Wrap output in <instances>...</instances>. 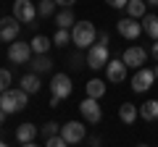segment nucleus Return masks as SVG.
<instances>
[{
	"instance_id": "f257e3e1",
	"label": "nucleus",
	"mask_w": 158,
	"mask_h": 147,
	"mask_svg": "<svg viewBox=\"0 0 158 147\" xmlns=\"http://www.w3.org/2000/svg\"><path fill=\"white\" fill-rule=\"evenodd\" d=\"M71 42L79 47V50H87L90 45L98 42V29L92 21H77L71 26Z\"/></svg>"
},
{
	"instance_id": "f03ea898",
	"label": "nucleus",
	"mask_w": 158,
	"mask_h": 147,
	"mask_svg": "<svg viewBox=\"0 0 158 147\" xmlns=\"http://www.w3.org/2000/svg\"><path fill=\"white\" fill-rule=\"evenodd\" d=\"M27 102H29V92L27 89H6V92H0V108H3L8 116L24 110Z\"/></svg>"
},
{
	"instance_id": "7ed1b4c3",
	"label": "nucleus",
	"mask_w": 158,
	"mask_h": 147,
	"mask_svg": "<svg viewBox=\"0 0 158 147\" xmlns=\"http://www.w3.org/2000/svg\"><path fill=\"white\" fill-rule=\"evenodd\" d=\"M108 61H111V55H108V45L95 42V45L87 47V66H90V71H100V68H106Z\"/></svg>"
},
{
	"instance_id": "20e7f679",
	"label": "nucleus",
	"mask_w": 158,
	"mask_h": 147,
	"mask_svg": "<svg viewBox=\"0 0 158 147\" xmlns=\"http://www.w3.org/2000/svg\"><path fill=\"white\" fill-rule=\"evenodd\" d=\"M13 16L21 24H27V26H34V18L40 13H37V6L32 0H13Z\"/></svg>"
},
{
	"instance_id": "39448f33",
	"label": "nucleus",
	"mask_w": 158,
	"mask_h": 147,
	"mask_svg": "<svg viewBox=\"0 0 158 147\" xmlns=\"http://www.w3.org/2000/svg\"><path fill=\"white\" fill-rule=\"evenodd\" d=\"M61 137L66 139V145H79V142L87 139V129L82 121H69L61 126Z\"/></svg>"
},
{
	"instance_id": "423d86ee",
	"label": "nucleus",
	"mask_w": 158,
	"mask_h": 147,
	"mask_svg": "<svg viewBox=\"0 0 158 147\" xmlns=\"http://www.w3.org/2000/svg\"><path fill=\"white\" fill-rule=\"evenodd\" d=\"M156 79H158V76H156V68L150 71V68L140 66V68L135 71V76H132V89H135V92H148Z\"/></svg>"
},
{
	"instance_id": "0eeeda50",
	"label": "nucleus",
	"mask_w": 158,
	"mask_h": 147,
	"mask_svg": "<svg viewBox=\"0 0 158 147\" xmlns=\"http://www.w3.org/2000/svg\"><path fill=\"white\" fill-rule=\"evenodd\" d=\"M79 113H82V118H85L87 124H100V118H103L100 102H98L95 97H85V100L79 102Z\"/></svg>"
},
{
	"instance_id": "6e6552de",
	"label": "nucleus",
	"mask_w": 158,
	"mask_h": 147,
	"mask_svg": "<svg viewBox=\"0 0 158 147\" xmlns=\"http://www.w3.org/2000/svg\"><path fill=\"white\" fill-rule=\"evenodd\" d=\"M32 45H27V42H19L13 40L11 45H8V61L16 63V66H21V63H29V58H32Z\"/></svg>"
},
{
	"instance_id": "1a4fd4ad",
	"label": "nucleus",
	"mask_w": 158,
	"mask_h": 147,
	"mask_svg": "<svg viewBox=\"0 0 158 147\" xmlns=\"http://www.w3.org/2000/svg\"><path fill=\"white\" fill-rule=\"evenodd\" d=\"M116 32L121 34L124 40H137V37L142 34V21L127 16V18H121V21H116Z\"/></svg>"
},
{
	"instance_id": "9d476101",
	"label": "nucleus",
	"mask_w": 158,
	"mask_h": 147,
	"mask_svg": "<svg viewBox=\"0 0 158 147\" xmlns=\"http://www.w3.org/2000/svg\"><path fill=\"white\" fill-rule=\"evenodd\" d=\"M71 79H69V74H53V79H50V95L61 97V100H66V97H71Z\"/></svg>"
},
{
	"instance_id": "9b49d317",
	"label": "nucleus",
	"mask_w": 158,
	"mask_h": 147,
	"mask_svg": "<svg viewBox=\"0 0 158 147\" xmlns=\"http://www.w3.org/2000/svg\"><path fill=\"white\" fill-rule=\"evenodd\" d=\"M21 32V21L16 16H3L0 18V42H13Z\"/></svg>"
},
{
	"instance_id": "f8f14e48",
	"label": "nucleus",
	"mask_w": 158,
	"mask_h": 147,
	"mask_svg": "<svg viewBox=\"0 0 158 147\" xmlns=\"http://www.w3.org/2000/svg\"><path fill=\"white\" fill-rule=\"evenodd\" d=\"M127 63L121 61V58H111V61L106 63V79L113 81V84H121V81H127Z\"/></svg>"
},
{
	"instance_id": "ddd939ff",
	"label": "nucleus",
	"mask_w": 158,
	"mask_h": 147,
	"mask_svg": "<svg viewBox=\"0 0 158 147\" xmlns=\"http://www.w3.org/2000/svg\"><path fill=\"white\" fill-rule=\"evenodd\" d=\"M121 61H124L127 66L140 68V66H145V61H148V50H142L140 45H132V47H127V50H124Z\"/></svg>"
},
{
	"instance_id": "4468645a",
	"label": "nucleus",
	"mask_w": 158,
	"mask_h": 147,
	"mask_svg": "<svg viewBox=\"0 0 158 147\" xmlns=\"http://www.w3.org/2000/svg\"><path fill=\"white\" fill-rule=\"evenodd\" d=\"M34 139H37V126L34 124H21L16 129V142L19 145H34Z\"/></svg>"
},
{
	"instance_id": "2eb2a0df",
	"label": "nucleus",
	"mask_w": 158,
	"mask_h": 147,
	"mask_svg": "<svg viewBox=\"0 0 158 147\" xmlns=\"http://www.w3.org/2000/svg\"><path fill=\"white\" fill-rule=\"evenodd\" d=\"M29 68H32L34 74H48L53 68V61H50V55L48 53H42V55H37L34 53L32 58H29Z\"/></svg>"
},
{
	"instance_id": "dca6fc26",
	"label": "nucleus",
	"mask_w": 158,
	"mask_h": 147,
	"mask_svg": "<svg viewBox=\"0 0 158 147\" xmlns=\"http://www.w3.org/2000/svg\"><path fill=\"white\" fill-rule=\"evenodd\" d=\"M40 87H42V81H40V74L29 71L21 76V89H27L29 95H34V92H40Z\"/></svg>"
},
{
	"instance_id": "f3484780",
	"label": "nucleus",
	"mask_w": 158,
	"mask_h": 147,
	"mask_svg": "<svg viewBox=\"0 0 158 147\" xmlns=\"http://www.w3.org/2000/svg\"><path fill=\"white\" fill-rule=\"evenodd\" d=\"M140 21H142V32H145L150 40H158V16H153V13H145Z\"/></svg>"
},
{
	"instance_id": "a211bd4d",
	"label": "nucleus",
	"mask_w": 158,
	"mask_h": 147,
	"mask_svg": "<svg viewBox=\"0 0 158 147\" xmlns=\"http://www.w3.org/2000/svg\"><path fill=\"white\" fill-rule=\"evenodd\" d=\"M74 24H77V18H74V11H71V8H61V11L56 13V26L71 29Z\"/></svg>"
},
{
	"instance_id": "6ab92c4d",
	"label": "nucleus",
	"mask_w": 158,
	"mask_h": 147,
	"mask_svg": "<svg viewBox=\"0 0 158 147\" xmlns=\"http://www.w3.org/2000/svg\"><path fill=\"white\" fill-rule=\"evenodd\" d=\"M137 116H140V110H137V105H132V102H124V105L118 108V118L124 121V124H135Z\"/></svg>"
},
{
	"instance_id": "aec40b11",
	"label": "nucleus",
	"mask_w": 158,
	"mask_h": 147,
	"mask_svg": "<svg viewBox=\"0 0 158 147\" xmlns=\"http://www.w3.org/2000/svg\"><path fill=\"white\" fill-rule=\"evenodd\" d=\"M29 45H32V53H37V55H42V53H48V50H50L53 40H48L45 34H34Z\"/></svg>"
},
{
	"instance_id": "412c9836",
	"label": "nucleus",
	"mask_w": 158,
	"mask_h": 147,
	"mask_svg": "<svg viewBox=\"0 0 158 147\" xmlns=\"http://www.w3.org/2000/svg\"><path fill=\"white\" fill-rule=\"evenodd\" d=\"M127 13L132 18H142L148 13V0H129L127 3Z\"/></svg>"
},
{
	"instance_id": "4be33fe9",
	"label": "nucleus",
	"mask_w": 158,
	"mask_h": 147,
	"mask_svg": "<svg viewBox=\"0 0 158 147\" xmlns=\"http://www.w3.org/2000/svg\"><path fill=\"white\" fill-rule=\"evenodd\" d=\"M85 89H87V97H95V100H100V97L106 95V81H103V79H90Z\"/></svg>"
},
{
	"instance_id": "5701e85b",
	"label": "nucleus",
	"mask_w": 158,
	"mask_h": 147,
	"mask_svg": "<svg viewBox=\"0 0 158 147\" xmlns=\"http://www.w3.org/2000/svg\"><path fill=\"white\" fill-rule=\"evenodd\" d=\"M140 116L145 121H156L158 118V100H148L140 105Z\"/></svg>"
},
{
	"instance_id": "b1692460",
	"label": "nucleus",
	"mask_w": 158,
	"mask_h": 147,
	"mask_svg": "<svg viewBox=\"0 0 158 147\" xmlns=\"http://www.w3.org/2000/svg\"><path fill=\"white\" fill-rule=\"evenodd\" d=\"M56 8H58V3H56V0H40V3H37V13H40L42 18L56 16Z\"/></svg>"
},
{
	"instance_id": "393cba45",
	"label": "nucleus",
	"mask_w": 158,
	"mask_h": 147,
	"mask_svg": "<svg viewBox=\"0 0 158 147\" xmlns=\"http://www.w3.org/2000/svg\"><path fill=\"white\" fill-rule=\"evenodd\" d=\"M69 42H71V32H69V29H61V26H58L56 37H53V45H56V47H66Z\"/></svg>"
},
{
	"instance_id": "a878e982",
	"label": "nucleus",
	"mask_w": 158,
	"mask_h": 147,
	"mask_svg": "<svg viewBox=\"0 0 158 147\" xmlns=\"http://www.w3.org/2000/svg\"><path fill=\"white\" fill-rule=\"evenodd\" d=\"M40 131H42V137H45V139H48V137H53V134H61V126H58L56 121H48V124L42 126V129H40Z\"/></svg>"
},
{
	"instance_id": "bb28decb",
	"label": "nucleus",
	"mask_w": 158,
	"mask_h": 147,
	"mask_svg": "<svg viewBox=\"0 0 158 147\" xmlns=\"http://www.w3.org/2000/svg\"><path fill=\"white\" fill-rule=\"evenodd\" d=\"M11 71H8V68H0V92H6L8 87H11Z\"/></svg>"
},
{
	"instance_id": "cd10ccee",
	"label": "nucleus",
	"mask_w": 158,
	"mask_h": 147,
	"mask_svg": "<svg viewBox=\"0 0 158 147\" xmlns=\"http://www.w3.org/2000/svg\"><path fill=\"white\" fill-rule=\"evenodd\" d=\"M82 66H87V55L82 58L79 53H74V55H71V71H79Z\"/></svg>"
},
{
	"instance_id": "c85d7f7f",
	"label": "nucleus",
	"mask_w": 158,
	"mask_h": 147,
	"mask_svg": "<svg viewBox=\"0 0 158 147\" xmlns=\"http://www.w3.org/2000/svg\"><path fill=\"white\" fill-rule=\"evenodd\" d=\"M45 145L48 147H63V145H66V139H63L61 134H53V137H48V139H45Z\"/></svg>"
},
{
	"instance_id": "c756f323",
	"label": "nucleus",
	"mask_w": 158,
	"mask_h": 147,
	"mask_svg": "<svg viewBox=\"0 0 158 147\" xmlns=\"http://www.w3.org/2000/svg\"><path fill=\"white\" fill-rule=\"evenodd\" d=\"M108 6L111 8H127V3H129V0H106Z\"/></svg>"
},
{
	"instance_id": "7c9ffc66",
	"label": "nucleus",
	"mask_w": 158,
	"mask_h": 147,
	"mask_svg": "<svg viewBox=\"0 0 158 147\" xmlns=\"http://www.w3.org/2000/svg\"><path fill=\"white\" fill-rule=\"evenodd\" d=\"M56 3H58V6H61V8H71L74 3H77V0H56Z\"/></svg>"
},
{
	"instance_id": "2f4dec72",
	"label": "nucleus",
	"mask_w": 158,
	"mask_h": 147,
	"mask_svg": "<svg viewBox=\"0 0 158 147\" xmlns=\"http://www.w3.org/2000/svg\"><path fill=\"white\" fill-rule=\"evenodd\" d=\"M98 42H103V45H108V32H98Z\"/></svg>"
},
{
	"instance_id": "473e14b6",
	"label": "nucleus",
	"mask_w": 158,
	"mask_h": 147,
	"mask_svg": "<svg viewBox=\"0 0 158 147\" xmlns=\"http://www.w3.org/2000/svg\"><path fill=\"white\" fill-rule=\"evenodd\" d=\"M150 55H153V58H156V61H158V40L153 42V47H150Z\"/></svg>"
},
{
	"instance_id": "72a5a7b5",
	"label": "nucleus",
	"mask_w": 158,
	"mask_h": 147,
	"mask_svg": "<svg viewBox=\"0 0 158 147\" xmlns=\"http://www.w3.org/2000/svg\"><path fill=\"white\" fill-rule=\"evenodd\" d=\"M58 102H61V97H56V95H50V105H53V108H58Z\"/></svg>"
},
{
	"instance_id": "f704fd0d",
	"label": "nucleus",
	"mask_w": 158,
	"mask_h": 147,
	"mask_svg": "<svg viewBox=\"0 0 158 147\" xmlns=\"http://www.w3.org/2000/svg\"><path fill=\"white\" fill-rule=\"evenodd\" d=\"M6 116H8V113H6V110H3V108H0V126L6 124Z\"/></svg>"
},
{
	"instance_id": "c9c22d12",
	"label": "nucleus",
	"mask_w": 158,
	"mask_h": 147,
	"mask_svg": "<svg viewBox=\"0 0 158 147\" xmlns=\"http://www.w3.org/2000/svg\"><path fill=\"white\" fill-rule=\"evenodd\" d=\"M148 6H158V0H148Z\"/></svg>"
},
{
	"instance_id": "e433bc0d",
	"label": "nucleus",
	"mask_w": 158,
	"mask_h": 147,
	"mask_svg": "<svg viewBox=\"0 0 158 147\" xmlns=\"http://www.w3.org/2000/svg\"><path fill=\"white\" fill-rule=\"evenodd\" d=\"M3 145H6V139H0V147H3Z\"/></svg>"
},
{
	"instance_id": "4c0bfd02",
	"label": "nucleus",
	"mask_w": 158,
	"mask_h": 147,
	"mask_svg": "<svg viewBox=\"0 0 158 147\" xmlns=\"http://www.w3.org/2000/svg\"><path fill=\"white\" fill-rule=\"evenodd\" d=\"M156 76H158V66H156Z\"/></svg>"
}]
</instances>
